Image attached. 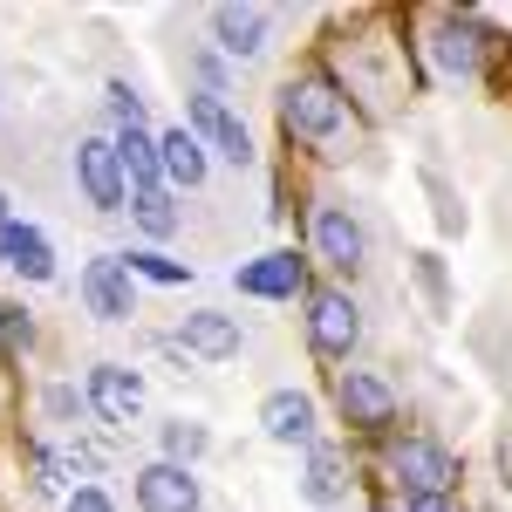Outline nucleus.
<instances>
[{
    "label": "nucleus",
    "mask_w": 512,
    "mask_h": 512,
    "mask_svg": "<svg viewBox=\"0 0 512 512\" xmlns=\"http://www.w3.org/2000/svg\"><path fill=\"white\" fill-rule=\"evenodd\" d=\"M280 130L301 137V144H328L342 130V89L328 76H301L280 89Z\"/></svg>",
    "instance_id": "nucleus-1"
},
{
    "label": "nucleus",
    "mask_w": 512,
    "mask_h": 512,
    "mask_svg": "<svg viewBox=\"0 0 512 512\" xmlns=\"http://www.w3.org/2000/svg\"><path fill=\"white\" fill-rule=\"evenodd\" d=\"M390 472L403 478V499H410V492L451 499V485H458V458H451L437 437H396V444H390Z\"/></svg>",
    "instance_id": "nucleus-2"
},
{
    "label": "nucleus",
    "mask_w": 512,
    "mask_h": 512,
    "mask_svg": "<svg viewBox=\"0 0 512 512\" xmlns=\"http://www.w3.org/2000/svg\"><path fill=\"white\" fill-rule=\"evenodd\" d=\"M308 342H315V355H328V362H349L355 342H362V315H355L349 294H315L308 301Z\"/></svg>",
    "instance_id": "nucleus-3"
},
{
    "label": "nucleus",
    "mask_w": 512,
    "mask_h": 512,
    "mask_svg": "<svg viewBox=\"0 0 512 512\" xmlns=\"http://www.w3.org/2000/svg\"><path fill=\"white\" fill-rule=\"evenodd\" d=\"M192 137L212 151V158L226 164H253V137H246V123L219 103V89H198L192 96Z\"/></svg>",
    "instance_id": "nucleus-4"
},
{
    "label": "nucleus",
    "mask_w": 512,
    "mask_h": 512,
    "mask_svg": "<svg viewBox=\"0 0 512 512\" xmlns=\"http://www.w3.org/2000/svg\"><path fill=\"white\" fill-rule=\"evenodd\" d=\"M76 178H82V192H89L96 212H123L130 185H123V164H117V137H82L76 144Z\"/></svg>",
    "instance_id": "nucleus-5"
},
{
    "label": "nucleus",
    "mask_w": 512,
    "mask_h": 512,
    "mask_svg": "<svg viewBox=\"0 0 512 512\" xmlns=\"http://www.w3.org/2000/svg\"><path fill=\"white\" fill-rule=\"evenodd\" d=\"M82 308H89L96 321H130V315H137L130 267H123L117 253H103V260H89V267H82Z\"/></svg>",
    "instance_id": "nucleus-6"
},
{
    "label": "nucleus",
    "mask_w": 512,
    "mask_h": 512,
    "mask_svg": "<svg viewBox=\"0 0 512 512\" xmlns=\"http://www.w3.org/2000/svg\"><path fill=\"white\" fill-rule=\"evenodd\" d=\"M335 403H342V417H349L355 431H383V424L396 417V390L376 376V369H342Z\"/></svg>",
    "instance_id": "nucleus-7"
},
{
    "label": "nucleus",
    "mask_w": 512,
    "mask_h": 512,
    "mask_svg": "<svg viewBox=\"0 0 512 512\" xmlns=\"http://www.w3.org/2000/svg\"><path fill=\"white\" fill-rule=\"evenodd\" d=\"M89 410H96L103 424H137V410H144V376L123 369V362H96V369H89Z\"/></svg>",
    "instance_id": "nucleus-8"
},
{
    "label": "nucleus",
    "mask_w": 512,
    "mask_h": 512,
    "mask_svg": "<svg viewBox=\"0 0 512 512\" xmlns=\"http://www.w3.org/2000/svg\"><path fill=\"white\" fill-rule=\"evenodd\" d=\"M362 253H369V233H362V219H355L349 205H315V260L355 274Z\"/></svg>",
    "instance_id": "nucleus-9"
},
{
    "label": "nucleus",
    "mask_w": 512,
    "mask_h": 512,
    "mask_svg": "<svg viewBox=\"0 0 512 512\" xmlns=\"http://www.w3.org/2000/svg\"><path fill=\"white\" fill-rule=\"evenodd\" d=\"M137 512H198L192 465H171V458L144 465V472H137Z\"/></svg>",
    "instance_id": "nucleus-10"
},
{
    "label": "nucleus",
    "mask_w": 512,
    "mask_h": 512,
    "mask_svg": "<svg viewBox=\"0 0 512 512\" xmlns=\"http://www.w3.org/2000/svg\"><path fill=\"white\" fill-rule=\"evenodd\" d=\"M178 342H185V355H198V362H233L239 355V315H219V308H192V315L178 321Z\"/></svg>",
    "instance_id": "nucleus-11"
},
{
    "label": "nucleus",
    "mask_w": 512,
    "mask_h": 512,
    "mask_svg": "<svg viewBox=\"0 0 512 512\" xmlns=\"http://www.w3.org/2000/svg\"><path fill=\"white\" fill-rule=\"evenodd\" d=\"M267 28H274V14H267V7H239V0L212 7V41H219L233 62H253V55L267 48Z\"/></svg>",
    "instance_id": "nucleus-12"
},
{
    "label": "nucleus",
    "mask_w": 512,
    "mask_h": 512,
    "mask_svg": "<svg viewBox=\"0 0 512 512\" xmlns=\"http://www.w3.org/2000/svg\"><path fill=\"white\" fill-rule=\"evenodd\" d=\"M260 431L274 444H315V396L308 390H267L260 396Z\"/></svg>",
    "instance_id": "nucleus-13"
},
{
    "label": "nucleus",
    "mask_w": 512,
    "mask_h": 512,
    "mask_svg": "<svg viewBox=\"0 0 512 512\" xmlns=\"http://www.w3.org/2000/svg\"><path fill=\"white\" fill-rule=\"evenodd\" d=\"M0 267L21 274V280H55V253H48V239L28 219H7L0 226Z\"/></svg>",
    "instance_id": "nucleus-14"
},
{
    "label": "nucleus",
    "mask_w": 512,
    "mask_h": 512,
    "mask_svg": "<svg viewBox=\"0 0 512 512\" xmlns=\"http://www.w3.org/2000/svg\"><path fill=\"white\" fill-rule=\"evenodd\" d=\"M233 280H239V294H253V301H294L308 274H301L294 253H267V260H246Z\"/></svg>",
    "instance_id": "nucleus-15"
},
{
    "label": "nucleus",
    "mask_w": 512,
    "mask_h": 512,
    "mask_svg": "<svg viewBox=\"0 0 512 512\" xmlns=\"http://www.w3.org/2000/svg\"><path fill=\"white\" fill-rule=\"evenodd\" d=\"M117 164H123V185H130V198H137V192H158V185H164L158 137H151L144 123H123V130H117Z\"/></svg>",
    "instance_id": "nucleus-16"
},
{
    "label": "nucleus",
    "mask_w": 512,
    "mask_h": 512,
    "mask_svg": "<svg viewBox=\"0 0 512 512\" xmlns=\"http://www.w3.org/2000/svg\"><path fill=\"white\" fill-rule=\"evenodd\" d=\"M158 164H164V185H185V192H198V185H205V164H212V151H205L192 130L178 123V130H158Z\"/></svg>",
    "instance_id": "nucleus-17"
},
{
    "label": "nucleus",
    "mask_w": 512,
    "mask_h": 512,
    "mask_svg": "<svg viewBox=\"0 0 512 512\" xmlns=\"http://www.w3.org/2000/svg\"><path fill=\"white\" fill-rule=\"evenodd\" d=\"M478 28L472 21H437V35H431V62L444 69V76H478Z\"/></svg>",
    "instance_id": "nucleus-18"
},
{
    "label": "nucleus",
    "mask_w": 512,
    "mask_h": 512,
    "mask_svg": "<svg viewBox=\"0 0 512 512\" xmlns=\"http://www.w3.org/2000/svg\"><path fill=\"white\" fill-rule=\"evenodd\" d=\"M301 492H308V506H342V499H349V485H342V451H335V444H308Z\"/></svg>",
    "instance_id": "nucleus-19"
},
{
    "label": "nucleus",
    "mask_w": 512,
    "mask_h": 512,
    "mask_svg": "<svg viewBox=\"0 0 512 512\" xmlns=\"http://www.w3.org/2000/svg\"><path fill=\"white\" fill-rule=\"evenodd\" d=\"M158 444H164V458H171V465H192V458H205L212 431H205V424H192V417H171V424L158 431Z\"/></svg>",
    "instance_id": "nucleus-20"
},
{
    "label": "nucleus",
    "mask_w": 512,
    "mask_h": 512,
    "mask_svg": "<svg viewBox=\"0 0 512 512\" xmlns=\"http://www.w3.org/2000/svg\"><path fill=\"white\" fill-rule=\"evenodd\" d=\"M130 219H137L151 239H171V233H178V205H171V192H164V185H158V192H137V198H130Z\"/></svg>",
    "instance_id": "nucleus-21"
},
{
    "label": "nucleus",
    "mask_w": 512,
    "mask_h": 512,
    "mask_svg": "<svg viewBox=\"0 0 512 512\" xmlns=\"http://www.w3.org/2000/svg\"><path fill=\"white\" fill-rule=\"evenodd\" d=\"M123 267H130V274H144V280H158V287H178V280H192V267H185V260H164L158 246H137V253H123Z\"/></svg>",
    "instance_id": "nucleus-22"
},
{
    "label": "nucleus",
    "mask_w": 512,
    "mask_h": 512,
    "mask_svg": "<svg viewBox=\"0 0 512 512\" xmlns=\"http://www.w3.org/2000/svg\"><path fill=\"white\" fill-rule=\"evenodd\" d=\"M28 342H35L28 308H7V301H0V349H28Z\"/></svg>",
    "instance_id": "nucleus-23"
},
{
    "label": "nucleus",
    "mask_w": 512,
    "mask_h": 512,
    "mask_svg": "<svg viewBox=\"0 0 512 512\" xmlns=\"http://www.w3.org/2000/svg\"><path fill=\"white\" fill-rule=\"evenodd\" d=\"M110 110H117V130H123V123H144V103H137L130 82H110Z\"/></svg>",
    "instance_id": "nucleus-24"
},
{
    "label": "nucleus",
    "mask_w": 512,
    "mask_h": 512,
    "mask_svg": "<svg viewBox=\"0 0 512 512\" xmlns=\"http://www.w3.org/2000/svg\"><path fill=\"white\" fill-rule=\"evenodd\" d=\"M62 512H117V506H110V492H103V485H76Z\"/></svg>",
    "instance_id": "nucleus-25"
},
{
    "label": "nucleus",
    "mask_w": 512,
    "mask_h": 512,
    "mask_svg": "<svg viewBox=\"0 0 512 512\" xmlns=\"http://www.w3.org/2000/svg\"><path fill=\"white\" fill-rule=\"evenodd\" d=\"M417 280H424V294H431V308L444 315V274H437V260H431V253H417Z\"/></svg>",
    "instance_id": "nucleus-26"
},
{
    "label": "nucleus",
    "mask_w": 512,
    "mask_h": 512,
    "mask_svg": "<svg viewBox=\"0 0 512 512\" xmlns=\"http://www.w3.org/2000/svg\"><path fill=\"white\" fill-rule=\"evenodd\" d=\"M403 512H458V506H451V499H431V492H410Z\"/></svg>",
    "instance_id": "nucleus-27"
},
{
    "label": "nucleus",
    "mask_w": 512,
    "mask_h": 512,
    "mask_svg": "<svg viewBox=\"0 0 512 512\" xmlns=\"http://www.w3.org/2000/svg\"><path fill=\"white\" fill-rule=\"evenodd\" d=\"M82 403H89V396H76V390H48V410H55V417H69V410H82Z\"/></svg>",
    "instance_id": "nucleus-28"
},
{
    "label": "nucleus",
    "mask_w": 512,
    "mask_h": 512,
    "mask_svg": "<svg viewBox=\"0 0 512 512\" xmlns=\"http://www.w3.org/2000/svg\"><path fill=\"white\" fill-rule=\"evenodd\" d=\"M7 219H14V212H7V198H0V226H7Z\"/></svg>",
    "instance_id": "nucleus-29"
}]
</instances>
